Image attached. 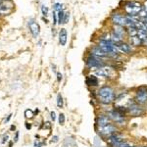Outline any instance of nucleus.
<instances>
[{"mask_svg": "<svg viewBox=\"0 0 147 147\" xmlns=\"http://www.w3.org/2000/svg\"><path fill=\"white\" fill-rule=\"evenodd\" d=\"M86 65L88 66L89 68L99 69L101 67H104L105 64L103 63V61H102L100 58H97L95 56L90 55L86 59Z\"/></svg>", "mask_w": 147, "mask_h": 147, "instance_id": "nucleus-5", "label": "nucleus"}, {"mask_svg": "<svg viewBox=\"0 0 147 147\" xmlns=\"http://www.w3.org/2000/svg\"><path fill=\"white\" fill-rule=\"evenodd\" d=\"M1 2H2V0H0V3H1Z\"/></svg>", "mask_w": 147, "mask_h": 147, "instance_id": "nucleus-32", "label": "nucleus"}, {"mask_svg": "<svg viewBox=\"0 0 147 147\" xmlns=\"http://www.w3.org/2000/svg\"><path fill=\"white\" fill-rule=\"evenodd\" d=\"M57 105H58L59 108L63 107V98H62V96H61L60 94H59L58 98H57Z\"/></svg>", "mask_w": 147, "mask_h": 147, "instance_id": "nucleus-21", "label": "nucleus"}, {"mask_svg": "<svg viewBox=\"0 0 147 147\" xmlns=\"http://www.w3.org/2000/svg\"><path fill=\"white\" fill-rule=\"evenodd\" d=\"M25 115H26V117H27V118H32V117H34V113H32V110H26Z\"/></svg>", "mask_w": 147, "mask_h": 147, "instance_id": "nucleus-24", "label": "nucleus"}, {"mask_svg": "<svg viewBox=\"0 0 147 147\" xmlns=\"http://www.w3.org/2000/svg\"><path fill=\"white\" fill-rule=\"evenodd\" d=\"M109 124H111V121H110V118L109 117H107V116H101V117H99L98 123H97L98 127H103V125H109Z\"/></svg>", "mask_w": 147, "mask_h": 147, "instance_id": "nucleus-16", "label": "nucleus"}, {"mask_svg": "<svg viewBox=\"0 0 147 147\" xmlns=\"http://www.w3.org/2000/svg\"><path fill=\"white\" fill-rule=\"evenodd\" d=\"M41 12H42V15L43 16H47L48 15V8L46 6L42 5L41 6Z\"/></svg>", "mask_w": 147, "mask_h": 147, "instance_id": "nucleus-22", "label": "nucleus"}, {"mask_svg": "<svg viewBox=\"0 0 147 147\" xmlns=\"http://www.w3.org/2000/svg\"><path fill=\"white\" fill-rule=\"evenodd\" d=\"M56 13H57V21H58V24H59V25H61V24H63L64 16H65V12L62 10V11L56 12Z\"/></svg>", "mask_w": 147, "mask_h": 147, "instance_id": "nucleus-19", "label": "nucleus"}, {"mask_svg": "<svg viewBox=\"0 0 147 147\" xmlns=\"http://www.w3.org/2000/svg\"><path fill=\"white\" fill-rule=\"evenodd\" d=\"M67 37H68V34H67V30L66 28H61L60 32H59V42L62 46H65L66 43H67Z\"/></svg>", "mask_w": 147, "mask_h": 147, "instance_id": "nucleus-13", "label": "nucleus"}, {"mask_svg": "<svg viewBox=\"0 0 147 147\" xmlns=\"http://www.w3.org/2000/svg\"><path fill=\"white\" fill-rule=\"evenodd\" d=\"M99 132L102 134V136H111L112 134H116V127H114L112 124H109L106 125H103V127H98Z\"/></svg>", "mask_w": 147, "mask_h": 147, "instance_id": "nucleus-7", "label": "nucleus"}, {"mask_svg": "<svg viewBox=\"0 0 147 147\" xmlns=\"http://www.w3.org/2000/svg\"><path fill=\"white\" fill-rule=\"evenodd\" d=\"M28 28H30V32H32V36L36 38L40 34L39 24L37 23L34 19H30V20H28Z\"/></svg>", "mask_w": 147, "mask_h": 147, "instance_id": "nucleus-6", "label": "nucleus"}, {"mask_svg": "<svg viewBox=\"0 0 147 147\" xmlns=\"http://www.w3.org/2000/svg\"><path fill=\"white\" fill-rule=\"evenodd\" d=\"M98 97L103 104H110L114 100V90L110 86H103L99 89Z\"/></svg>", "mask_w": 147, "mask_h": 147, "instance_id": "nucleus-2", "label": "nucleus"}, {"mask_svg": "<svg viewBox=\"0 0 147 147\" xmlns=\"http://www.w3.org/2000/svg\"><path fill=\"white\" fill-rule=\"evenodd\" d=\"M124 116L125 115H123V114H121L120 112H118L117 110H114L112 112L109 113V118L112 119L114 122L119 123V124L124 123Z\"/></svg>", "mask_w": 147, "mask_h": 147, "instance_id": "nucleus-10", "label": "nucleus"}, {"mask_svg": "<svg viewBox=\"0 0 147 147\" xmlns=\"http://www.w3.org/2000/svg\"><path fill=\"white\" fill-rule=\"evenodd\" d=\"M116 46H117L118 50H119V52H122V53H130L132 50V47H131V44L129 43H125V42L122 41L121 43H118L116 44Z\"/></svg>", "mask_w": 147, "mask_h": 147, "instance_id": "nucleus-11", "label": "nucleus"}, {"mask_svg": "<svg viewBox=\"0 0 147 147\" xmlns=\"http://www.w3.org/2000/svg\"><path fill=\"white\" fill-rule=\"evenodd\" d=\"M14 8V5L11 1H2L0 3V14L1 15H8L11 13Z\"/></svg>", "mask_w": 147, "mask_h": 147, "instance_id": "nucleus-9", "label": "nucleus"}, {"mask_svg": "<svg viewBox=\"0 0 147 147\" xmlns=\"http://www.w3.org/2000/svg\"><path fill=\"white\" fill-rule=\"evenodd\" d=\"M57 77H58V80H59V82H60V80H62V75H61L60 73L57 74Z\"/></svg>", "mask_w": 147, "mask_h": 147, "instance_id": "nucleus-29", "label": "nucleus"}, {"mask_svg": "<svg viewBox=\"0 0 147 147\" xmlns=\"http://www.w3.org/2000/svg\"><path fill=\"white\" fill-rule=\"evenodd\" d=\"M59 123L61 125H64V123H65V115L64 114H60L59 115Z\"/></svg>", "mask_w": 147, "mask_h": 147, "instance_id": "nucleus-25", "label": "nucleus"}, {"mask_svg": "<svg viewBox=\"0 0 147 147\" xmlns=\"http://www.w3.org/2000/svg\"><path fill=\"white\" fill-rule=\"evenodd\" d=\"M142 10H143V5L137 1H129L124 6L125 15L129 17H137Z\"/></svg>", "mask_w": 147, "mask_h": 147, "instance_id": "nucleus-1", "label": "nucleus"}, {"mask_svg": "<svg viewBox=\"0 0 147 147\" xmlns=\"http://www.w3.org/2000/svg\"><path fill=\"white\" fill-rule=\"evenodd\" d=\"M141 147H146V146H141Z\"/></svg>", "mask_w": 147, "mask_h": 147, "instance_id": "nucleus-33", "label": "nucleus"}, {"mask_svg": "<svg viewBox=\"0 0 147 147\" xmlns=\"http://www.w3.org/2000/svg\"><path fill=\"white\" fill-rule=\"evenodd\" d=\"M70 20V13L69 12H66L65 13V16H64V21H63V24H67Z\"/></svg>", "mask_w": 147, "mask_h": 147, "instance_id": "nucleus-23", "label": "nucleus"}, {"mask_svg": "<svg viewBox=\"0 0 147 147\" xmlns=\"http://www.w3.org/2000/svg\"><path fill=\"white\" fill-rule=\"evenodd\" d=\"M143 9L147 12V0L145 2H144V5H143Z\"/></svg>", "mask_w": 147, "mask_h": 147, "instance_id": "nucleus-30", "label": "nucleus"}, {"mask_svg": "<svg viewBox=\"0 0 147 147\" xmlns=\"http://www.w3.org/2000/svg\"><path fill=\"white\" fill-rule=\"evenodd\" d=\"M63 10V6H62V4L61 3H55L53 5V11H55V12H59V11H62Z\"/></svg>", "mask_w": 147, "mask_h": 147, "instance_id": "nucleus-20", "label": "nucleus"}, {"mask_svg": "<svg viewBox=\"0 0 147 147\" xmlns=\"http://www.w3.org/2000/svg\"><path fill=\"white\" fill-rule=\"evenodd\" d=\"M145 25V28H146V30H147V24H144Z\"/></svg>", "mask_w": 147, "mask_h": 147, "instance_id": "nucleus-31", "label": "nucleus"}, {"mask_svg": "<svg viewBox=\"0 0 147 147\" xmlns=\"http://www.w3.org/2000/svg\"><path fill=\"white\" fill-rule=\"evenodd\" d=\"M91 55L92 56H95L97 58H106V57H108L107 54L105 53L102 49L100 48L99 46H95L93 47V48L91 49Z\"/></svg>", "mask_w": 147, "mask_h": 147, "instance_id": "nucleus-12", "label": "nucleus"}, {"mask_svg": "<svg viewBox=\"0 0 147 147\" xmlns=\"http://www.w3.org/2000/svg\"><path fill=\"white\" fill-rule=\"evenodd\" d=\"M129 111L130 114H132L134 116H140L143 113V110L139 107L138 104H134V105H130V107L129 108Z\"/></svg>", "mask_w": 147, "mask_h": 147, "instance_id": "nucleus-15", "label": "nucleus"}, {"mask_svg": "<svg viewBox=\"0 0 147 147\" xmlns=\"http://www.w3.org/2000/svg\"><path fill=\"white\" fill-rule=\"evenodd\" d=\"M86 84L88 85L96 86V85L98 84V79H97L95 76H88L86 79Z\"/></svg>", "mask_w": 147, "mask_h": 147, "instance_id": "nucleus-17", "label": "nucleus"}, {"mask_svg": "<svg viewBox=\"0 0 147 147\" xmlns=\"http://www.w3.org/2000/svg\"><path fill=\"white\" fill-rule=\"evenodd\" d=\"M113 32H115V34H119L120 36L123 37V38H124L125 35L127 34V30H125V27H122V26H117V25H114V27H113Z\"/></svg>", "mask_w": 147, "mask_h": 147, "instance_id": "nucleus-14", "label": "nucleus"}, {"mask_svg": "<svg viewBox=\"0 0 147 147\" xmlns=\"http://www.w3.org/2000/svg\"><path fill=\"white\" fill-rule=\"evenodd\" d=\"M51 119L53 120V121H55V119H56V116H55V112H51Z\"/></svg>", "mask_w": 147, "mask_h": 147, "instance_id": "nucleus-26", "label": "nucleus"}, {"mask_svg": "<svg viewBox=\"0 0 147 147\" xmlns=\"http://www.w3.org/2000/svg\"><path fill=\"white\" fill-rule=\"evenodd\" d=\"M18 138H19V132L17 131V132H16V134H15V139H14V141L17 142L18 141Z\"/></svg>", "mask_w": 147, "mask_h": 147, "instance_id": "nucleus-27", "label": "nucleus"}, {"mask_svg": "<svg viewBox=\"0 0 147 147\" xmlns=\"http://www.w3.org/2000/svg\"><path fill=\"white\" fill-rule=\"evenodd\" d=\"M136 102L138 105H145L147 104V87H140L136 91Z\"/></svg>", "mask_w": 147, "mask_h": 147, "instance_id": "nucleus-3", "label": "nucleus"}, {"mask_svg": "<svg viewBox=\"0 0 147 147\" xmlns=\"http://www.w3.org/2000/svg\"><path fill=\"white\" fill-rule=\"evenodd\" d=\"M129 40H130V44H131V45L138 46V45H140V44H142V41L137 36H131V37H129Z\"/></svg>", "mask_w": 147, "mask_h": 147, "instance_id": "nucleus-18", "label": "nucleus"}, {"mask_svg": "<svg viewBox=\"0 0 147 147\" xmlns=\"http://www.w3.org/2000/svg\"><path fill=\"white\" fill-rule=\"evenodd\" d=\"M42 146V143H40V142H35L34 143V147H40Z\"/></svg>", "mask_w": 147, "mask_h": 147, "instance_id": "nucleus-28", "label": "nucleus"}, {"mask_svg": "<svg viewBox=\"0 0 147 147\" xmlns=\"http://www.w3.org/2000/svg\"><path fill=\"white\" fill-rule=\"evenodd\" d=\"M95 74L98 77H103V78H111L114 76V70L110 67H101L99 69H97Z\"/></svg>", "mask_w": 147, "mask_h": 147, "instance_id": "nucleus-8", "label": "nucleus"}, {"mask_svg": "<svg viewBox=\"0 0 147 147\" xmlns=\"http://www.w3.org/2000/svg\"><path fill=\"white\" fill-rule=\"evenodd\" d=\"M111 20H112L114 25L127 27V15H123V14H121V13H114V14H112Z\"/></svg>", "mask_w": 147, "mask_h": 147, "instance_id": "nucleus-4", "label": "nucleus"}]
</instances>
